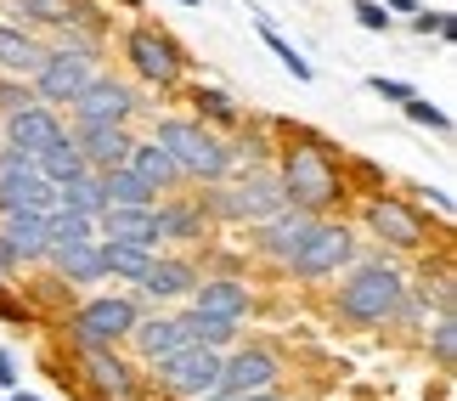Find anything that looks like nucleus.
<instances>
[{"label": "nucleus", "mask_w": 457, "mask_h": 401, "mask_svg": "<svg viewBox=\"0 0 457 401\" xmlns=\"http://www.w3.org/2000/svg\"><path fill=\"white\" fill-rule=\"evenodd\" d=\"M356 232H367L373 249H390V255L429 249V215H418V204L407 193H390V187H373V193L356 198Z\"/></svg>", "instance_id": "nucleus-6"}, {"label": "nucleus", "mask_w": 457, "mask_h": 401, "mask_svg": "<svg viewBox=\"0 0 457 401\" xmlns=\"http://www.w3.org/2000/svg\"><path fill=\"white\" fill-rule=\"evenodd\" d=\"M378 6H390L395 17H412V12H418V0H378Z\"/></svg>", "instance_id": "nucleus-47"}, {"label": "nucleus", "mask_w": 457, "mask_h": 401, "mask_svg": "<svg viewBox=\"0 0 457 401\" xmlns=\"http://www.w3.org/2000/svg\"><path fill=\"white\" fill-rule=\"evenodd\" d=\"M175 6H198V0H175Z\"/></svg>", "instance_id": "nucleus-50"}, {"label": "nucleus", "mask_w": 457, "mask_h": 401, "mask_svg": "<svg viewBox=\"0 0 457 401\" xmlns=\"http://www.w3.org/2000/svg\"><path fill=\"white\" fill-rule=\"evenodd\" d=\"M142 300H136V288H113V294H79V305L68 311L57 322V334L68 339V351H125L136 317H142Z\"/></svg>", "instance_id": "nucleus-5"}, {"label": "nucleus", "mask_w": 457, "mask_h": 401, "mask_svg": "<svg viewBox=\"0 0 457 401\" xmlns=\"http://www.w3.org/2000/svg\"><path fill=\"white\" fill-rule=\"evenodd\" d=\"M96 238H119V243H142V249H164L158 243V215L153 209H125V204H108L96 215Z\"/></svg>", "instance_id": "nucleus-25"}, {"label": "nucleus", "mask_w": 457, "mask_h": 401, "mask_svg": "<svg viewBox=\"0 0 457 401\" xmlns=\"http://www.w3.org/2000/svg\"><path fill=\"white\" fill-rule=\"evenodd\" d=\"M181 328H175V311L170 305H147L142 317H136V328H130V339H125V351H130V362H142V368H158L164 356H175L181 351Z\"/></svg>", "instance_id": "nucleus-18"}, {"label": "nucleus", "mask_w": 457, "mask_h": 401, "mask_svg": "<svg viewBox=\"0 0 457 401\" xmlns=\"http://www.w3.org/2000/svg\"><path fill=\"white\" fill-rule=\"evenodd\" d=\"M74 385L85 401H147V368L130 351H74Z\"/></svg>", "instance_id": "nucleus-10"}, {"label": "nucleus", "mask_w": 457, "mask_h": 401, "mask_svg": "<svg viewBox=\"0 0 457 401\" xmlns=\"http://www.w3.org/2000/svg\"><path fill=\"white\" fill-rule=\"evenodd\" d=\"M147 136L170 153L175 164H181V181H187V187H220L226 176H237V164H232V136L198 125L192 113H164Z\"/></svg>", "instance_id": "nucleus-4"}, {"label": "nucleus", "mask_w": 457, "mask_h": 401, "mask_svg": "<svg viewBox=\"0 0 457 401\" xmlns=\"http://www.w3.org/2000/svg\"><path fill=\"white\" fill-rule=\"evenodd\" d=\"M424 351H429L435 368L452 379V368H457V311H446V317H429V322H424Z\"/></svg>", "instance_id": "nucleus-33"}, {"label": "nucleus", "mask_w": 457, "mask_h": 401, "mask_svg": "<svg viewBox=\"0 0 457 401\" xmlns=\"http://www.w3.org/2000/svg\"><path fill=\"white\" fill-rule=\"evenodd\" d=\"M401 113L412 119L418 130H435V136H452V113L441 108V102H429V96H407L401 102Z\"/></svg>", "instance_id": "nucleus-38"}, {"label": "nucleus", "mask_w": 457, "mask_h": 401, "mask_svg": "<svg viewBox=\"0 0 457 401\" xmlns=\"http://www.w3.org/2000/svg\"><path fill=\"white\" fill-rule=\"evenodd\" d=\"M46 46L79 51V57H91V63H108V40H102V34H91V29H68V23H57V29L46 34Z\"/></svg>", "instance_id": "nucleus-36"}, {"label": "nucleus", "mask_w": 457, "mask_h": 401, "mask_svg": "<svg viewBox=\"0 0 457 401\" xmlns=\"http://www.w3.org/2000/svg\"><path fill=\"white\" fill-rule=\"evenodd\" d=\"M350 12H356V23H361V29H373V34L395 29V12H390V6H378V0H356Z\"/></svg>", "instance_id": "nucleus-43"}, {"label": "nucleus", "mask_w": 457, "mask_h": 401, "mask_svg": "<svg viewBox=\"0 0 457 401\" xmlns=\"http://www.w3.org/2000/svg\"><path fill=\"white\" fill-rule=\"evenodd\" d=\"M17 272H23V266H17V260L6 255V243H0V283H12V277H17Z\"/></svg>", "instance_id": "nucleus-46"}, {"label": "nucleus", "mask_w": 457, "mask_h": 401, "mask_svg": "<svg viewBox=\"0 0 457 401\" xmlns=\"http://www.w3.org/2000/svg\"><path fill=\"white\" fill-rule=\"evenodd\" d=\"M311 226H316V215H305V209H277L271 221L249 226V260H266V266L288 272V260L305 249Z\"/></svg>", "instance_id": "nucleus-15"}, {"label": "nucleus", "mask_w": 457, "mask_h": 401, "mask_svg": "<svg viewBox=\"0 0 457 401\" xmlns=\"http://www.w3.org/2000/svg\"><path fill=\"white\" fill-rule=\"evenodd\" d=\"M142 113H147V91L130 74L108 68V63H102L96 74H91V85H85V91L62 108L68 130H85V125H136Z\"/></svg>", "instance_id": "nucleus-8"}, {"label": "nucleus", "mask_w": 457, "mask_h": 401, "mask_svg": "<svg viewBox=\"0 0 457 401\" xmlns=\"http://www.w3.org/2000/svg\"><path fill=\"white\" fill-rule=\"evenodd\" d=\"M407 198L418 204V215H429V209H435V221H441V226H452V215H457L446 187H407Z\"/></svg>", "instance_id": "nucleus-40"}, {"label": "nucleus", "mask_w": 457, "mask_h": 401, "mask_svg": "<svg viewBox=\"0 0 457 401\" xmlns=\"http://www.w3.org/2000/svg\"><path fill=\"white\" fill-rule=\"evenodd\" d=\"M12 6V17L17 23H29V29H40V34H51L68 17V6H74V0H6Z\"/></svg>", "instance_id": "nucleus-35"}, {"label": "nucleus", "mask_w": 457, "mask_h": 401, "mask_svg": "<svg viewBox=\"0 0 457 401\" xmlns=\"http://www.w3.org/2000/svg\"><path fill=\"white\" fill-rule=\"evenodd\" d=\"M46 34L40 29H29V23H17V17H0V74H34V68L46 63Z\"/></svg>", "instance_id": "nucleus-23"}, {"label": "nucleus", "mask_w": 457, "mask_h": 401, "mask_svg": "<svg viewBox=\"0 0 457 401\" xmlns=\"http://www.w3.org/2000/svg\"><path fill=\"white\" fill-rule=\"evenodd\" d=\"M254 29H260V40H266V46H271V57H277V63H283V68H288V74H294V79H300V85H311V79H316V68H311V63L300 57V51H294V46L283 40V34H277V29L266 23V17H254Z\"/></svg>", "instance_id": "nucleus-37"}, {"label": "nucleus", "mask_w": 457, "mask_h": 401, "mask_svg": "<svg viewBox=\"0 0 457 401\" xmlns=\"http://www.w3.org/2000/svg\"><path fill=\"white\" fill-rule=\"evenodd\" d=\"M102 243V266H108V283L113 288H136L142 272L153 266L158 249H142V243H119V238H96Z\"/></svg>", "instance_id": "nucleus-29"}, {"label": "nucleus", "mask_w": 457, "mask_h": 401, "mask_svg": "<svg viewBox=\"0 0 457 401\" xmlns=\"http://www.w3.org/2000/svg\"><path fill=\"white\" fill-rule=\"evenodd\" d=\"M407 266L390 249H373L361 243V255L333 277V317L345 328H361V334H390L401 305H407Z\"/></svg>", "instance_id": "nucleus-2"}, {"label": "nucleus", "mask_w": 457, "mask_h": 401, "mask_svg": "<svg viewBox=\"0 0 457 401\" xmlns=\"http://www.w3.org/2000/svg\"><path fill=\"white\" fill-rule=\"evenodd\" d=\"M125 164L153 187L158 198H164V193H181V187H187V181H181V164H175L170 153L153 142V136H136V147H130V159H125Z\"/></svg>", "instance_id": "nucleus-26"}, {"label": "nucleus", "mask_w": 457, "mask_h": 401, "mask_svg": "<svg viewBox=\"0 0 457 401\" xmlns=\"http://www.w3.org/2000/svg\"><path fill=\"white\" fill-rule=\"evenodd\" d=\"M12 401H40V396H34V390H23V385H17V390H12Z\"/></svg>", "instance_id": "nucleus-49"}, {"label": "nucleus", "mask_w": 457, "mask_h": 401, "mask_svg": "<svg viewBox=\"0 0 457 401\" xmlns=\"http://www.w3.org/2000/svg\"><path fill=\"white\" fill-rule=\"evenodd\" d=\"M62 130H68V119H62V108H51V102H29V108L0 119V142L23 147V153H40L51 136H62Z\"/></svg>", "instance_id": "nucleus-20"}, {"label": "nucleus", "mask_w": 457, "mask_h": 401, "mask_svg": "<svg viewBox=\"0 0 457 401\" xmlns=\"http://www.w3.org/2000/svg\"><path fill=\"white\" fill-rule=\"evenodd\" d=\"M46 272H57L68 288H79V294H91V288H108V266H102V243H68V249H46L40 260Z\"/></svg>", "instance_id": "nucleus-22"}, {"label": "nucleus", "mask_w": 457, "mask_h": 401, "mask_svg": "<svg viewBox=\"0 0 457 401\" xmlns=\"http://www.w3.org/2000/svg\"><path fill=\"white\" fill-rule=\"evenodd\" d=\"M119 63L125 74L153 96H181V85L192 79V57L175 34L158 23V17H130L119 29Z\"/></svg>", "instance_id": "nucleus-3"}, {"label": "nucleus", "mask_w": 457, "mask_h": 401, "mask_svg": "<svg viewBox=\"0 0 457 401\" xmlns=\"http://www.w3.org/2000/svg\"><path fill=\"white\" fill-rule=\"evenodd\" d=\"M412 29H418V34H435L441 46L457 40V17H452V12H424V6H418V12H412Z\"/></svg>", "instance_id": "nucleus-41"}, {"label": "nucleus", "mask_w": 457, "mask_h": 401, "mask_svg": "<svg viewBox=\"0 0 457 401\" xmlns=\"http://www.w3.org/2000/svg\"><path fill=\"white\" fill-rule=\"evenodd\" d=\"M220 362H226V351L181 345L175 356H164L158 368H147V390H158L164 401H204L209 390H220Z\"/></svg>", "instance_id": "nucleus-11"}, {"label": "nucleus", "mask_w": 457, "mask_h": 401, "mask_svg": "<svg viewBox=\"0 0 457 401\" xmlns=\"http://www.w3.org/2000/svg\"><path fill=\"white\" fill-rule=\"evenodd\" d=\"M204 277V260L187 255V249H158L153 266L142 272V283H136V300L142 305H181L192 288H198Z\"/></svg>", "instance_id": "nucleus-14"}, {"label": "nucleus", "mask_w": 457, "mask_h": 401, "mask_svg": "<svg viewBox=\"0 0 457 401\" xmlns=\"http://www.w3.org/2000/svg\"><path fill=\"white\" fill-rule=\"evenodd\" d=\"M74 142H79V153H85L91 170H113V164L130 159L136 130L130 125H85V130H74Z\"/></svg>", "instance_id": "nucleus-24"}, {"label": "nucleus", "mask_w": 457, "mask_h": 401, "mask_svg": "<svg viewBox=\"0 0 457 401\" xmlns=\"http://www.w3.org/2000/svg\"><path fill=\"white\" fill-rule=\"evenodd\" d=\"M367 91H373V96H384V102H407V96H412V85H401V79H384V74H373V79H367Z\"/></svg>", "instance_id": "nucleus-44"}, {"label": "nucleus", "mask_w": 457, "mask_h": 401, "mask_svg": "<svg viewBox=\"0 0 457 401\" xmlns=\"http://www.w3.org/2000/svg\"><path fill=\"white\" fill-rule=\"evenodd\" d=\"M288 362L271 339H237L220 362V390L232 396H254V390H283Z\"/></svg>", "instance_id": "nucleus-13"}, {"label": "nucleus", "mask_w": 457, "mask_h": 401, "mask_svg": "<svg viewBox=\"0 0 457 401\" xmlns=\"http://www.w3.org/2000/svg\"><path fill=\"white\" fill-rule=\"evenodd\" d=\"M170 311H175V328H181V339H187V345H209V351H232V345L243 339V328H237V322L204 317V311H192L187 300H181V305H170Z\"/></svg>", "instance_id": "nucleus-28"}, {"label": "nucleus", "mask_w": 457, "mask_h": 401, "mask_svg": "<svg viewBox=\"0 0 457 401\" xmlns=\"http://www.w3.org/2000/svg\"><path fill=\"white\" fill-rule=\"evenodd\" d=\"M17 385H23V379H17V356H12V351H0V390L12 396Z\"/></svg>", "instance_id": "nucleus-45"}, {"label": "nucleus", "mask_w": 457, "mask_h": 401, "mask_svg": "<svg viewBox=\"0 0 457 401\" xmlns=\"http://www.w3.org/2000/svg\"><path fill=\"white\" fill-rule=\"evenodd\" d=\"M57 204L62 209H79V215H102L108 209V193H102V170H79L57 187Z\"/></svg>", "instance_id": "nucleus-32"}, {"label": "nucleus", "mask_w": 457, "mask_h": 401, "mask_svg": "<svg viewBox=\"0 0 457 401\" xmlns=\"http://www.w3.org/2000/svg\"><path fill=\"white\" fill-rule=\"evenodd\" d=\"M46 232L51 249H68V243H91L96 238V215H79V209H46Z\"/></svg>", "instance_id": "nucleus-34"}, {"label": "nucleus", "mask_w": 457, "mask_h": 401, "mask_svg": "<svg viewBox=\"0 0 457 401\" xmlns=\"http://www.w3.org/2000/svg\"><path fill=\"white\" fill-rule=\"evenodd\" d=\"M237 401H294L288 390H254V396H237Z\"/></svg>", "instance_id": "nucleus-48"}, {"label": "nucleus", "mask_w": 457, "mask_h": 401, "mask_svg": "<svg viewBox=\"0 0 457 401\" xmlns=\"http://www.w3.org/2000/svg\"><path fill=\"white\" fill-rule=\"evenodd\" d=\"M0 243H6V255L17 266H40L51 249L46 209H0Z\"/></svg>", "instance_id": "nucleus-21"}, {"label": "nucleus", "mask_w": 457, "mask_h": 401, "mask_svg": "<svg viewBox=\"0 0 457 401\" xmlns=\"http://www.w3.org/2000/svg\"><path fill=\"white\" fill-rule=\"evenodd\" d=\"M361 255V232H356V221H345V215H328V221H316L311 226V238H305V249L288 260V272L294 283H333L350 260Z\"/></svg>", "instance_id": "nucleus-9"}, {"label": "nucleus", "mask_w": 457, "mask_h": 401, "mask_svg": "<svg viewBox=\"0 0 457 401\" xmlns=\"http://www.w3.org/2000/svg\"><path fill=\"white\" fill-rule=\"evenodd\" d=\"M102 63H91V57H79V51H57L51 46L46 51V63L29 74V91H34V102H51V108H68L85 85H91V74H96Z\"/></svg>", "instance_id": "nucleus-16"}, {"label": "nucleus", "mask_w": 457, "mask_h": 401, "mask_svg": "<svg viewBox=\"0 0 457 401\" xmlns=\"http://www.w3.org/2000/svg\"><path fill=\"white\" fill-rule=\"evenodd\" d=\"M23 300L34 305V317H40V322H46V317H51V322H62L68 311L79 305V288H68V283H62L57 272L34 266V277H29V283H23Z\"/></svg>", "instance_id": "nucleus-27"}, {"label": "nucleus", "mask_w": 457, "mask_h": 401, "mask_svg": "<svg viewBox=\"0 0 457 401\" xmlns=\"http://www.w3.org/2000/svg\"><path fill=\"white\" fill-rule=\"evenodd\" d=\"M102 193H108V204H125V209H153L158 193L136 176L130 164H113V170H102Z\"/></svg>", "instance_id": "nucleus-31"}, {"label": "nucleus", "mask_w": 457, "mask_h": 401, "mask_svg": "<svg viewBox=\"0 0 457 401\" xmlns=\"http://www.w3.org/2000/svg\"><path fill=\"white\" fill-rule=\"evenodd\" d=\"M204 204H209V215H215V226H260V221H271L277 209H288L283 198V181H277V170H237V176H226L220 187H198Z\"/></svg>", "instance_id": "nucleus-7"}, {"label": "nucleus", "mask_w": 457, "mask_h": 401, "mask_svg": "<svg viewBox=\"0 0 457 401\" xmlns=\"http://www.w3.org/2000/svg\"><path fill=\"white\" fill-rule=\"evenodd\" d=\"M187 305L192 311H204V317H220V322H249L254 311H260V294L249 277H226V272H204L198 277V288L187 294Z\"/></svg>", "instance_id": "nucleus-17"}, {"label": "nucleus", "mask_w": 457, "mask_h": 401, "mask_svg": "<svg viewBox=\"0 0 457 401\" xmlns=\"http://www.w3.org/2000/svg\"><path fill=\"white\" fill-rule=\"evenodd\" d=\"M0 322H12V328H40L34 305L23 300V288H17V277H12V283H0Z\"/></svg>", "instance_id": "nucleus-39"}, {"label": "nucleus", "mask_w": 457, "mask_h": 401, "mask_svg": "<svg viewBox=\"0 0 457 401\" xmlns=\"http://www.w3.org/2000/svg\"><path fill=\"white\" fill-rule=\"evenodd\" d=\"M271 136H277L271 170H277V181H283L288 209H305V215L328 221V215H345V209L356 204L350 159L328 142L322 130H311V125H271Z\"/></svg>", "instance_id": "nucleus-1"}, {"label": "nucleus", "mask_w": 457, "mask_h": 401, "mask_svg": "<svg viewBox=\"0 0 457 401\" xmlns=\"http://www.w3.org/2000/svg\"><path fill=\"white\" fill-rule=\"evenodd\" d=\"M181 96H187V113L198 119V125H209V130H220V136H232L243 119H249V108L226 91V85H209V79H187L181 85Z\"/></svg>", "instance_id": "nucleus-19"}, {"label": "nucleus", "mask_w": 457, "mask_h": 401, "mask_svg": "<svg viewBox=\"0 0 457 401\" xmlns=\"http://www.w3.org/2000/svg\"><path fill=\"white\" fill-rule=\"evenodd\" d=\"M34 170H40L51 187H62L68 176H79V170H91V164H85V153H79V142H74V130H62V136H51V142L34 153Z\"/></svg>", "instance_id": "nucleus-30"}, {"label": "nucleus", "mask_w": 457, "mask_h": 401, "mask_svg": "<svg viewBox=\"0 0 457 401\" xmlns=\"http://www.w3.org/2000/svg\"><path fill=\"white\" fill-rule=\"evenodd\" d=\"M153 215H158V243H164V249H209L215 232H220L198 187L164 193V198L153 204Z\"/></svg>", "instance_id": "nucleus-12"}, {"label": "nucleus", "mask_w": 457, "mask_h": 401, "mask_svg": "<svg viewBox=\"0 0 457 401\" xmlns=\"http://www.w3.org/2000/svg\"><path fill=\"white\" fill-rule=\"evenodd\" d=\"M29 102H34V91H29L23 74H0V119L17 113V108H29Z\"/></svg>", "instance_id": "nucleus-42"}]
</instances>
